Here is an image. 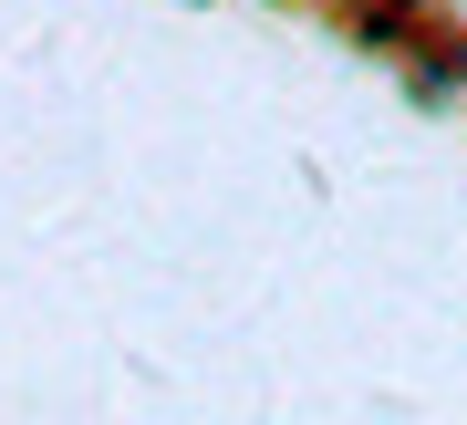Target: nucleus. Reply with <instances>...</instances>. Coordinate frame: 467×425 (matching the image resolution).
I'll list each match as a JSON object with an SVG mask.
<instances>
[{
	"instance_id": "obj_1",
	"label": "nucleus",
	"mask_w": 467,
	"mask_h": 425,
	"mask_svg": "<svg viewBox=\"0 0 467 425\" xmlns=\"http://www.w3.org/2000/svg\"><path fill=\"white\" fill-rule=\"evenodd\" d=\"M405 11H416V0H405Z\"/></svg>"
}]
</instances>
